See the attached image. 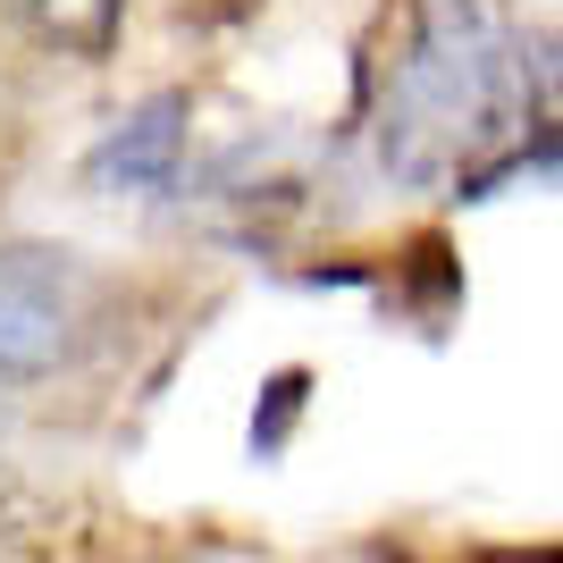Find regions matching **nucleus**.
<instances>
[{
    "label": "nucleus",
    "mask_w": 563,
    "mask_h": 563,
    "mask_svg": "<svg viewBox=\"0 0 563 563\" xmlns=\"http://www.w3.org/2000/svg\"><path fill=\"white\" fill-rule=\"evenodd\" d=\"M547 126V59L488 0H412L396 51L371 68V135L404 186H488Z\"/></svg>",
    "instance_id": "f257e3e1"
},
{
    "label": "nucleus",
    "mask_w": 563,
    "mask_h": 563,
    "mask_svg": "<svg viewBox=\"0 0 563 563\" xmlns=\"http://www.w3.org/2000/svg\"><path fill=\"white\" fill-rule=\"evenodd\" d=\"M93 320V278L76 253L0 244V378H43L76 353Z\"/></svg>",
    "instance_id": "f03ea898"
},
{
    "label": "nucleus",
    "mask_w": 563,
    "mask_h": 563,
    "mask_svg": "<svg viewBox=\"0 0 563 563\" xmlns=\"http://www.w3.org/2000/svg\"><path fill=\"white\" fill-rule=\"evenodd\" d=\"M186 118H194L186 93H152L135 118H118L110 135L93 143L85 186L93 194H168L177 186V161H186Z\"/></svg>",
    "instance_id": "7ed1b4c3"
},
{
    "label": "nucleus",
    "mask_w": 563,
    "mask_h": 563,
    "mask_svg": "<svg viewBox=\"0 0 563 563\" xmlns=\"http://www.w3.org/2000/svg\"><path fill=\"white\" fill-rule=\"evenodd\" d=\"M25 18V34L51 51H68V59H101L118 43V9L126 0H9Z\"/></svg>",
    "instance_id": "20e7f679"
},
{
    "label": "nucleus",
    "mask_w": 563,
    "mask_h": 563,
    "mask_svg": "<svg viewBox=\"0 0 563 563\" xmlns=\"http://www.w3.org/2000/svg\"><path fill=\"white\" fill-rule=\"evenodd\" d=\"M488 563H521V555H488Z\"/></svg>",
    "instance_id": "39448f33"
},
{
    "label": "nucleus",
    "mask_w": 563,
    "mask_h": 563,
    "mask_svg": "<svg viewBox=\"0 0 563 563\" xmlns=\"http://www.w3.org/2000/svg\"><path fill=\"white\" fill-rule=\"evenodd\" d=\"M0 514H9V488H0Z\"/></svg>",
    "instance_id": "423d86ee"
}]
</instances>
